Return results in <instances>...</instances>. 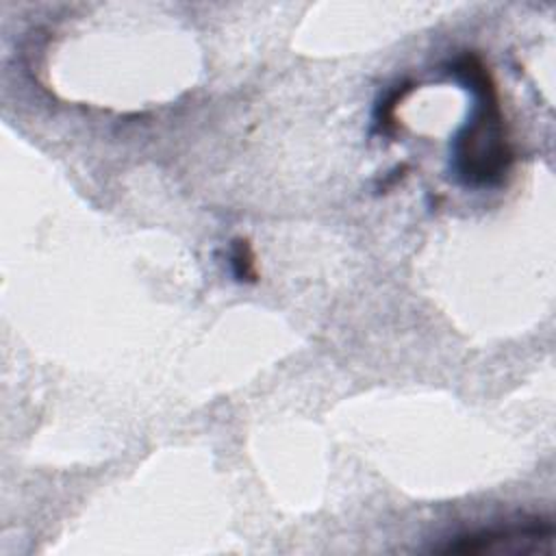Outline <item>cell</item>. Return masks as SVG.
Returning <instances> with one entry per match:
<instances>
[{
	"instance_id": "cell-3",
	"label": "cell",
	"mask_w": 556,
	"mask_h": 556,
	"mask_svg": "<svg viewBox=\"0 0 556 556\" xmlns=\"http://www.w3.org/2000/svg\"><path fill=\"white\" fill-rule=\"evenodd\" d=\"M230 265L232 271L239 280H256V269H254V256L245 239H237L232 245L230 254Z\"/></svg>"
},
{
	"instance_id": "cell-2",
	"label": "cell",
	"mask_w": 556,
	"mask_h": 556,
	"mask_svg": "<svg viewBox=\"0 0 556 556\" xmlns=\"http://www.w3.org/2000/svg\"><path fill=\"white\" fill-rule=\"evenodd\" d=\"M552 523L549 521H526L519 526H506L495 530H484L478 534L458 536L450 543L443 552H458V554H484V552H530L541 541L552 539Z\"/></svg>"
},
{
	"instance_id": "cell-1",
	"label": "cell",
	"mask_w": 556,
	"mask_h": 556,
	"mask_svg": "<svg viewBox=\"0 0 556 556\" xmlns=\"http://www.w3.org/2000/svg\"><path fill=\"white\" fill-rule=\"evenodd\" d=\"M454 72L476 93L471 119L454 141V167L467 185H493L508 172L513 152L504 135V122L497 104L495 87L478 56L465 54Z\"/></svg>"
}]
</instances>
